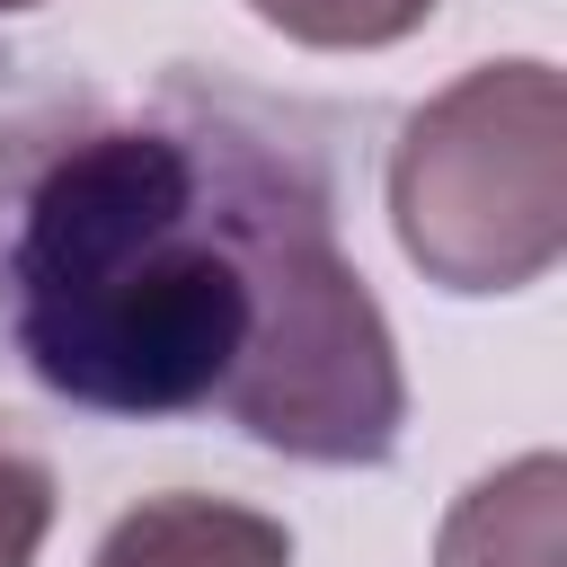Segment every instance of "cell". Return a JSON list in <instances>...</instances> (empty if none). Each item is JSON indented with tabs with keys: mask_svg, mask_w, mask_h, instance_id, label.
I'll return each instance as SVG.
<instances>
[{
	"mask_svg": "<svg viewBox=\"0 0 567 567\" xmlns=\"http://www.w3.org/2000/svg\"><path fill=\"white\" fill-rule=\"evenodd\" d=\"M567 540V461L523 452L461 487V505L434 532V567H558Z\"/></svg>",
	"mask_w": 567,
	"mask_h": 567,
	"instance_id": "277c9868",
	"label": "cell"
},
{
	"mask_svg": "<svg viewBox=\"0 0 567 567\" xmlns=\"http://www.w3.org/2000/svg\"><path fill=\"white\" fill-rule=\"evenodd\" d=\"M89 567H292V532H284L275 514L239 505V496H195V487H177V496L124 505V514L97 532Z\"/></svg>",
	"mask_w": 567,
	"mask_h": 567,
	"instance_id": "3957f363",
	"label": "cell"
},
{
	"mask_svg": "<svg viewBox=\"0 0 567 567\" xmlns=\"http://www.w3.org/2000/svg\"><path fill=\"white\" fill-rule=\"evenodd\" d=\"M390 230L443 292H523L567 257V89L505 53L434 89L390 142Z\"/></svg>",
	"mask_w": 567,
	"mask_h": 567,
	"instance_id": "7a4b0ae2",
	"label": "cell"
},
{
	"mask_svg": "<svg viewBox=\"0 0 567 567\" xmlns=\"http://www.w3.org/2000/svg\"><path fill=\"white\" fill-rule=\"evenodd\" d=\"M44 532H53V470L0 443V567H35Z\"/></svg>",
	"mask_w": 567,
	"mask_h": 567,
	"instance_id": "8992f818",
	"label": "cell"
},
{
	"mask_svg": "<svg viewBox=\"0 0 567 567\" xmlns=\"http://www.w3.org/2000/svg\"><path fill=\"white\" fill-rule=\"evenodd\" d=\"M18 9H44V0H0V18H18Z\"/></svg>",
	"mask_w": 567,
	"mask_h": 567,
	"instance_id": "52a82bcc",
	"label": "cell"
},
{
	"mask_svg": "<svg viewBox=\"0 0 567 567\" xmlns=\"http://www.w3.org/2000/svg\"><path fill=\"white\" fill-rule=\"evenodd\" d=\"M284 44H310V53H381V44H408L434 0H248Z\"/></svg>",
	"mask_w": 567,
	"mask_h": 567,
	"instance_id": "5b68a950",
	"label": "cell"
},
{
	"mask_svg": "<svg viewBox=\"0 0 567 567\" xmlns=\"http://www.w3.org/2000/svg\"><path fill=\"white\" fill-rule=\"evenodd\" d=\"M0 337L89 416H230L310 470H381L408 425L399 337L337 248L328 177L195 97L0 159Z\"/></svg>",
	"mask_w": 567,
	"mask_h": 567,
	"instance_id": "6da1fadb",
	"label": "cell"
}]
</instances>
